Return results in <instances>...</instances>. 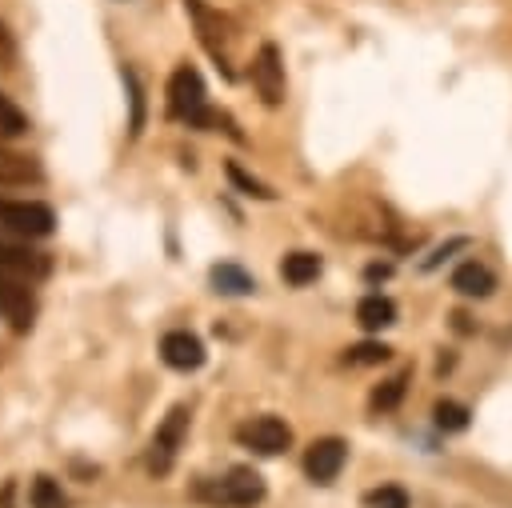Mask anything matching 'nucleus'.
<instances>
[{"label": "nucleus", "instance_id": "15", "mask_svg": "<svg viewBox=\"0 0 512 508\" xmlns=\"http://www.w3.org/2000/svg\"><path fill=\"white\" fill-rule=\"evenodd\" d=\"M36 180H40V164L32 156L0 148V184H36Z\"/></svg>", "mask_w": 512, "mask_h": 508}, {"label": "nucleus", "instance_id": "5", "mask_svg": "<svg viewBox=\"0 0 512 508\" xmlns=\"http://www.w3.org/2000/svg\"><path fill=\"white\" fill-rule=\"evenodd\" d=\"M56 228V216L40 200H0V232L8 236H48Z\"/></svg>", "mask_w": 512, "mask_h": 508}, {"label": "nucleus", "instance_id": "20", "mask_svg": "<svg viewBox=\"0 0 512 508\" xmlns=\"http://www.w3.org/2000/svg\"><path fill=\"white\" fill-rule=\"evenodd\" d=\"M404 384H408V376H404V372H400V376H392V380H384V384L372 392V408H376V412L396 408V404H400V396H404Z\"/></svg>", "mask_w": 512, "mask_h": 508}, {"label": "nucleus", "instance_id": "8", "mask_svg": "<svg viewBox=\"0 0 512 508\" xmlns=\"http://www.w3.org/2000/svg\"><path fill=\"white\" fill-rule=\"evenodd\" d=\"M348 460V444L336 440V436H324V440H312L308 452H304V472L316 480V484H332L340 476Z\"/></svg>", "mask_w": 512, "mask_h": 508}, {"label": "nucleus", "instance_id": "25", "mask_svg": "<svg viewBox=\"0 0 512 508\" xmlns=\"http://www.w3.org/2000/svg\"><path fill=\"white\" fill-rule=\"evenodd\" d=\"M456 248H464V240H448V244H444V248H436V252H432V256H428V260H424V268H436V264H440V260H444V256H448V252H456Z\"/></svg>", "mask_w": 512, "mask_h": 508}, {"label": "nucleus", "instance_id": "17", "mask_svg": "<svg viewBox=\"0 0 512 508\" xmlns=\"http://www.w3.org/2000/svg\"><path fill=\"white\" fill-rule=\"evenodd\" d=\"M28 500H32V508H64V504H68L64 492H60V484H56L52 476H36Z\"/></svg>", "mask_w": 512, "mask_h": 508}, {"label": "nucleus", "instance_id": "26", "mask_svg": "<svg viewBox=\"0 0 512 508\" xmlns=\"http://www.w3.org/2000/svg\"><path fill=\"white\" fill-rule=\"evenodd\" d=\"M8 56H12V44H8V32H4V28H0V64H4V60H8Z\"/></svg>", "mask_w": 512, "mask_h": 508}, {"label": "nucleus", "instance_id": "12", "mask_svg": "<svg viewBox=\"0 0 512 508\" xmlns=\"http://www.w3.org/2000/svg\"><path fill=\"white\" fill-rule=\"evenodd\" d=\"M452 288H456L460 296H488V292L496 288V276H492L484 264L468 260V264H460V268L452 272Z\"/></svg>", "mask_w": 512, "mask_h": 508}, {"label": "nucleus", "instance_id": "2", "mask_svg": "<svg viewBox=\"0 0 512 508\" xmlns=\"http://www.w3.org/2000/svg\"><path fill=\"white\" fill-rule=\"evenodd\" d=\"M196 496L216 504V508H252V504L264 500V480L252 468H232L216 480H200Z\"/></svg>", "mask_w": 512, "mask_h": 508}, {"label": "nucleus", "instance_id": "14", "mask_svg": "<svg viewBox=\"0 0 512 508\" xmlns=\"http://www.w3.org/2000/svg\"><path fill=\"white\" fill-rule=\"evenodd\" d=\"M212 288L216 292H224V296H248L252 288H256V280L240 268V264H232V260H224V264H212Z\"/></svg>", "mask_w": 512, "mask_h": 508}, {"label": "nucleus", "instance_id": "10", "mask_svg": "<svg viewBox=\"0 0 512 508\" xmlns=\"http://www.w3.org/2000/svg\"><path fill=\"white\" fill-rule=\"evenodd\" d=\"M0 268L4 272H16L24 280H40V276L52 272V260H48V252H36L28 244H16V240H8L0 232Z\"/></svg>", "mask_w": 512, "mask_h": 508}, {"label": "nucleus", "instance_id": "19", "mask_svg": "<svg viewBox=\"0 0 512 508\" xmlns=\"http://www.w3.org/2000/svg\"><path fill=\"white\" fill-rule=\"evenodd\" d=\"M432 416H436V428H444V432H460L468 424V408L456 404V400H440L432 408Z\"/></svg>", "mask_w": 512, "mask_h": 508}, {"label": "nucleus", "instance_id": "4", "mask_svg": "<svg viewBox=\"0 0 512 508\" xmlns=\"http://www.w3.org/2000/svg\"><path fill=\"white\" fill-rule=\"evenodd\" d=\"M184 432H188V408L176 404V408H168L164 424L156 428V436H152V444H148V472H152V476H168V472H172L176 452H180V444H184Z\"/></svg>", "mask_w": 512, "mask_h": 508}, {"label": "nucleus", "instance_id": "7", "mask_svg": "<svg viewBox=\"0 0 512 508\" xmlns=\"http://www.w3.org/2000/svg\"><path fill=\"white\" fill-rule=\"evenodd\" d=\"M252 88L260 92V100L268 108L284 104V64H280V48L276 44H260V52L252 60Z\"/></svg>", "mask_w": 512, "mask_h": 508}, {"label": "nucleus", "instance_id": "18", "mask_svg": "<svg viewBox=\"0 0 512 508\" xmlns=\"http://www.w3.org/2000/svg\"><path fill=\"white\" fill-rule=\"evenodd\" d=\"M224 172H228V180H232V184H236L244 196H256V200H272V196H276L268 184H260L256 176H248V172H244L236 160H228V164H224Z\"/></svg>", "mask_w": 512, "mask_h": 508}, {"label": "nucleus", "instance_id": "21", "mask_svg": "<svg viewBox=\"0 0 512 508\" xmlns=\"http://www.w3.org/2000/svg\"><path fill=\"white\" fill-rule=\"evenodd\" d=\"M364 504L368 508H408V492L396 488V484H380V488H372L364 496Z\"/></svg>", "mask_w": 512, "mask_h": 508}, {"label": "nucleus", "instance_id": "24", "mask_svg": "<svg viewBox=\"0 0 512 508\" xmlns=\"http://www.w3.org/2000/svg\"><path fill=\"white\" fill-rule=\"evenodd\" d=\"M388 344H356V348H348V364H380V360H388Z\"/></svg>", "mask_w": 512, "mask_h": 508}, {"label": "nucleus", "instance_id": "11", "mask_svg": "<svg viewBox=\"0 0 512 508\" xmlns=\"http://www.w3.org/2000/svg\"><path fill=\"white\" fill-rule=\"evenodd\" d=\"M160 356H164L168 368H176V372H192V368L204 364V344H200V336L176 328V332H164V340H160Z\"/></svg>", "mask_w": 512, "mask_h": 508}, {"label": "nucleus", "instance_id": "16", "mask_svg": "<svg viewBox=\"0 0 512 508\" xmlns=\"http://www.w3.org/2000/svg\"><path fill=\"white\" fill-rule=\"evenodd\" d=\"M280 276L292 284V288H304L320 276V256L316 252H288L284 264H280Z\"/></svg>", "mask_w": 512, "mask_h": 508}, {"label": "nucleus", "instance_id": "1", "mask_svg": "<svg viewBox=\"0 0 512 508\" xmlns=\"http://www.w3.org/2000/svg\"><path fill=\"white\" fill-rule=\"evenodd\" d=\"M168 116L180 120V124H188V128H216V124H224L232 136H240L224 112L208 108L204 80H200V72L192 64H180L172 72V80H168Z\"/></svg>", "mask_w": 512, "mask_h": 508}, {"label": "nucleus", "instance_id": "6", "mask_svg": "<svg viewBox=\"0 0 512 508\" xmlns=\"http://www.w3.org/2000/svg\"><path fill=\"white\" fill-rule=\"evenodd\" d=\"M236 440L244 448H252L256 456H280L288 444H292V428L276 416H252L236 428Z\"/></svg>", "mask_w": 512, "mask_h": 508}, {"label": "nucleus", "instance_id": "23", "mask_svg": "<svg viewBox=\"0 0 512 508\" xmlns=\"http://www.w3.org/2000/svg\"><path fill=\"white\" fill-rule=\"evenodd\" d=\"M20 132H28V120H24V112L0 92V136H20Z\"/></svg>", "mask_w": 512, "mask_h": 508}, {"label": "nucleus", "instance_id": "9", "mask_svg": "<svg viewBox=\"0 0 512 508\" xmlns=\"http://www.w3.org/2000/svg\"><path fill=\"white\" fill-rule=\"evenodd\" d=\"M0 312H4V320L12 324V332H28V328H32V316H36L32 288L20 284L16 276H8L4 268H0Z\"/></svg>", "mask_w": 512, "mask_h": 508}, {"label": "nucleus", "instance_id": "13", "mask_svg": "<svg viewBox=\"0 0 512 508\" xmlns=\"http://www.w3.org/2000/svg\"><path fill=\"white\" fill-rule=\"evenodd\" d=\"M356 320H360V328H368V332H380V328L396 324V304H392L388 296L372 292V296H364V300L356 304Z\"/></svg>", "mask_w": 512, "mask_h": 508}, {"label": "nucleus", "instance_id": "3", "mask_svg": "<svg viewBox=\"0 0 512 508\" xmlns=\"http://www.w3.org/2000/svg\"><path fill=\"white\" fill-rule=\"evenodd\" d=\"M184 8H188V16H192V24H196V36H200V48L212 56V64L220 68V76L224 80H232V60H228V20L216 12V8H208L204 0H184Z\"/></svg>", "mask_w": 512, "mask_h": 508}, {"label": "nucleus", "instance_id": "22", "mask_svg": "<svg viewBox=\"0 0 512 508\" xmlns=\"http://www.w3.org/2000/svg\"><path fill=\"white\" fill-rule=\"evenodd\" d=\"M120 76H124L128 96H132V124H128V132H132V136H140V128H144V92H140V80H136V72H132V68H124Z\"/></svg>", "mask_w": 512, "mask_h": 508}]
</instances>
